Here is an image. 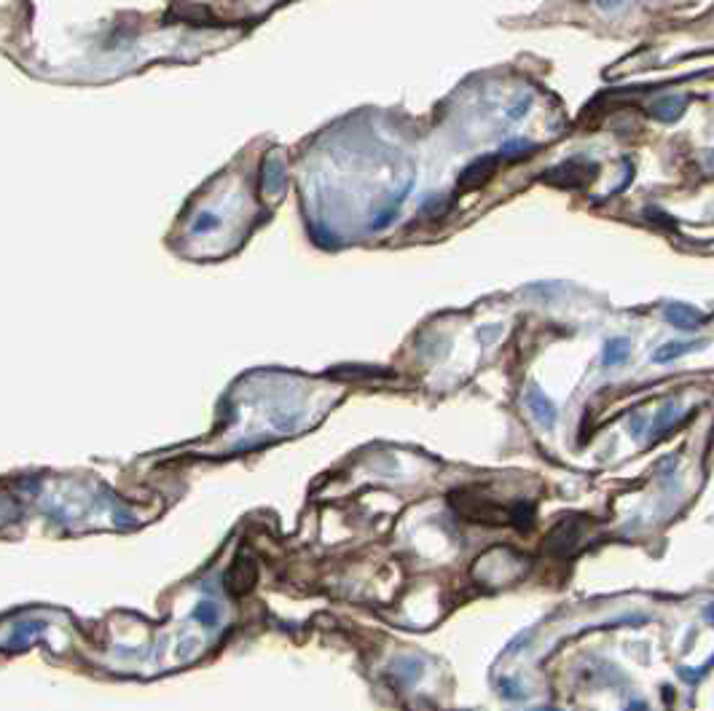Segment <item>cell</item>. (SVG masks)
<instances>
[{"label": "cell", "mask_w": 714, "mask_h": 711, "mask_svg": "<svg viewBox=\"0 0 714 711\" xmlns=\"http://www.w3.org/2000/svg\"><path fill=\"white\" fill-rule=\"evenodd\" d=\"M253 585H255V564L239 558L226 572V590L231 596H244Z\"/></svg>", "instance_id": "obj_1"}, {"label": "cell", "mask_w": 714, "mask_h": 711, "mask_svg": "<svg viewBox=\"0 0 714 711\" xmlns=\"http://www.w3.org/2000/svg\"><path fill=\"white\" fill-rule=\"evenodd\" d=\"M663 317L680 330H696L704 325V314L693 309V306H687V304H669V306H663Z\"/></svg>", "instance_id": "obj_2"}, {"label": "cell", "mask_w": 714, "mask_h": 711, "mask_svg": "<svg viewBox=\"0 0 714 711\" xmlns=\"http://www.w3.org/2000/svg\"><path fill=\"white\" fill-rule=\"evenodd\" d=\"M526 405H529V411L535 414V419L540 421L542 427H551V424L556 421V408H553V403L545 398L537 387H532V389L526 392Z\"/></svg>", "instance_id": "obj_3"}, {"label": "cell", "mask_w": 714, "mask_h": 711, "mask_svg": "<svg viewBox=\"0 0 714 711\" xmlns=\"http://www.w3.org/2000/svg\"><path fill=\"white\" fill-rule=\"evenodd\" d=\"M706 347V341H669V344H663V347L655 349V354H653V360L655 363H674L677 357L682 354H687V352H696V349Z\"/></svg>", "instance_id": "obj_4"}, {"label": "cell", "mask_w": 714, "mask_h": 711, "mask_svg": "<svg viewBox=\"0 0 714 711\" xmlns=\"http://www.w3.org/2000/svg\"><path fill=\"white\" fill-rule=\"evenodd\" d=\"M682 113H685V100L682 97H663L658 103L653 105V116L661 119V121H677Z\"/></svg>", "instance_id": "obj_5"}, {"label": "cell", "mask_w": 714, "mask_h": 711, "mask_svg": "<svg viewBox=\"0 0 714 711\" xmlns=\"http://www.w3.org/2000/svg\"><path fill=\"white\" fill-rule=\"evenodd\" d=\"M628 352H631V344H628L626 338H610L604 344V349H602V363L607 365V368L626 363Z\"/></svg>", "instance_id": "obj_6"}, {"label": "cell", "mask_w": 714, "mask_h": 711, "mask_svg": "<svg viewBox=\"0 0 714 711\" xmlns=\"http://www.w3.org/2000/svg\"><path fill=\"white\" fill-rule=\"evenodd\" d=\"M218 618H221V612H218L215 604H209V601H202L199 607L193 609V620H199V623H204V625H215Z\"/></svg>", "instance_id": "obj_7"}, {"label": "cell", "mask_w": 714, "mask_h": 711, "mask_svg": "<svg viewBox=\"0 0 714 711\" xmlns=\"http://www.w3.org/2000/svg\"><path fill=\"white\" fill-rule=\"evenodd\" d=\"M714 666V658H709L704 666H698V668H687V666H680L677 668V674H680V679H685V682H690V684H696V682H701V677L709 671Z\"/></svg>", "instance_id": "obj_8"}, {"label": "cell", "mask_w": 714, "mask_h": 711, "mask_svg": "<svg viewBox=\"0 0 714 711\" xmlns=\"http://www.w3.org/2000/svg\"><path fill=\"white\" fill-rule=\"evenodd\" d=\"M674 419H677V411H674V403H666L661 408V414L655 419V433H663L666 427H671L674 424Z\"/></svg>", "instance_id": "obj_9"}, {"label": "cell", "mask_w": 714, "mask_h": 711, "mask_svg": "<svg viewBox=\"0 0 714 711\" xmlns=\"http://www.w3.org/2000/svg\"><path fill=\"white\" fill-rule=\"evenodd\" d=\"M526 110H529V100H521V103L516 105V110H510V116H513V119H521Z\"/></svg>", "instance_id": "obj_10"}, {"label": "cell", "mask_w": 714, "mask_h": 711, "mask_svg": "<svg viewBox=\"0 0 714 711\" xmlns=\"http://www.w3.org/2000/svg\"><path fill=\"white\" fill-rule=\"evenodd\" d=\"M704 620L714 625V601H709V604L704 607Z\"/></svg>", "instance_id": "obj_11"}, {"label": "cell", "mask_w": 714, "mask_h": 711, "mask_svg": "<svg viewBox=\"0 0 714 711\" xmlns=\"http://www.w3.org/2000/svg\"><path fill=\"white\" fill-rule=\"evenodd\" d=\"M623 711H650V709H647V703H642V701H634V703H628Z\"/></svg>", "instance_id": "obj_12"}, {"label": "cell", "mask_w": 714, "mask_h": 711, "mask_svg": "<svg viewBox=\"0 0 714 711\" xmlns=\"http://www.w3.org/2000/svg\"><path fill=\"white\" fill-rule=\"evenodd\" d=\"M596 3H599L602 8H615V6H620L623 0H596Z\"/></svg>", "instance_id": "obj_13"}, {"label": "cell", "mask_w": 714, "mask_h": 711, "mask_svg": "<svg viewBox=\"0 0 714 711\" xmlns=\"http://www.w3.org/2000/svg\"><path fill=\"white\" fill-rule=\"evenodd\" d=\"M663 701H666V703L674 701V690H671V687H663Z\"/></svg>", "instance_id": "obj_14"}]
</instances>
